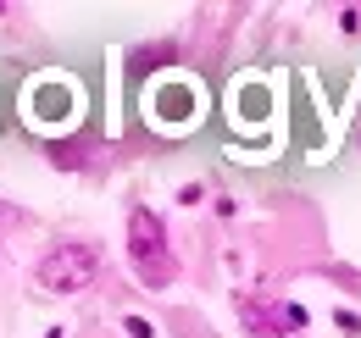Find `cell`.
<instances>
[{"mask_svg":"<svg viewBox=\"0 0 361 338\" xmlns=\"http://www.w3.org/2000/svg\"><path fill=\"white\" fill-rule=\"evenodd\" d=\"M278 322H283V327H306V311H300V305H283Z\"/></svg>","mask_w":361,"mask_h":338,"instance_id":"cell-5","label":"cell"},{"mask_svg":"<svg viewBox=\"0 0 361 338\" xmlns=\"http://www.w3.org/2000/svg\"><path fill=\"white\" fill-rule=\"evenodd\" d=\"M0 17H6V6H0Z\"/></svg>","mask_w":361,"mask_h":338,"instance_id":"cell-9","label":"cell"},{"mask_svg":"<svg viewBox=\"0 0 361 338\" xmlns=\"http://www.w3.org/2000/svg\"><path fill=\"white\" fill-rule=\"evenodd\" d=\"M239 316H245V327H256L262 338H278V333H283V322L272 316L262 299H239Z\"/></svg>","mask_w":361,"mask_h":338,"instance_id":"cell-3","label":"cell"},{"mask_svg":"<svg viewBox=\"0 0 361 338\" xmlns=\"http://www.w3.org/2000/svg\"><path fill=\"white\" fill-rule=\"evenodd\" d=\"M23 211H11V206H0V222H17Z\"/></svg>","mask_w":361,"mask_h":338,"instance_id":"cell-8","label":"cell"},{"mask_svg":"<svg viewBox=\"0 0 361 338\" xmlns=\"http://www.w3.org/2000/svg\"><path fill=\"white\" fill-rule=\"evenodd\" d=\"M339 28H345V34H361V11H356V6L339 11Z\"/></svg>","mask_w":361,"mask_h":338,"instance_id":"cell-7","label":"cell"},{"mask_svg":"<svg viewBox=\"0 0 361 338\" xmlns=\"http://www.w3.org/2000/svg\"><path fill=\"white\" fill-rule=\"evenodd\" d=\"M34 277H39L45 294H84V289H94V277H100V255L90 244H56L34 266Z\"/></svg>","mask_w":361,"mask_h":338,"instance_id":"cell-2","label":"cell"},{"mask_svg":"<svg viewBox=\"0 0 361 338\" xmlns=\"http://www.w3.org/2000/svg\"><path fill=\"white\" fill-rule=\"evenodd\" d=\"M128 261H134V272L150 289H167L178 277V261L167 250V227H161V216L150 211V206L128 211Z\"/></svg>","mask_w":361,"mask_h":338,"instance_id":"cell-1","label":"cell"},{"mask_svg":"<svg viewBox=\"0 0 361 338\" xmlns=\"http://www.w3.org/2000/svg\"><path fill=\"white\" fill-rule=\"evenodd\" d=\"M334 322H339V333H361V316H356V311H334Z\"/></svg>","mask_w":361,"mask_h":338,"instance_id":"cell-6","label":"cell"},{"mask_svg":"<svg viewBox=\"0 0 361 338\" xmlns=\"http://www.w3.org/2000/svg\"><path fill=\"white\" fill-rule=\"evenodd\" d=\"M123 333H128V338H156V327H150L145 316H128V322H123Z\"/></svg>","mask_w":361,"mask_h":338,"instance_id":"cell-4","label":"cell"}]
</instances>
